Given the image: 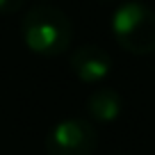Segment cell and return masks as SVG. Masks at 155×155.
Instances as JSON below:
<instances>
[{
    "instance_id": "cell-6",
    "label": "cell",
    "mask_w": 155,
    "mask_h": 155,
    "mask_svg": "<svg viewBox=\"0 0 155 155\" xmlns=\"http://www.w3.org/2000/svg\"><path fill=\"white\" fill-rule=\"evenodd\" d=\"M23 5H25V0H0V14H14V12H21Z\"/></svg>"
},
{
    "instance_id": "cell-8",
    "label": "cell",
    "mask_w": 155,
    "mask_h": 155,
    "mask_svg": "<svg viewBox=\"0 0 155 155\" xmlns=\"http://www.w3.org/2000/svg\"><path fill=\"white\" fill-rule=\"evenodd\" d=\"M119 155H123V153H119Z\"/></svg>"
},
{
    "instance_id": "cell-2",
    "label": "cell",
    "mask_w": 155,
    "mask_h": 155,
    "mask_svg": "<svg viewBox=\"0 0 155 155\" xmlns=\"http://www.w3.org/2000/svg\"><path fill=\"white\" fill-rule=\"evenodd\" d=\"M112 34L116 44L132 55L155 53V9L139 0L123 2L112 14Z\"/></svg>"
},
{
    "instance_id": "cell-7",
    "label": "cell",
    "mask_w": 155,
    "mask_h": 155,
    "mask_svg": "<svg viewBox=\"0 0 155 155\" xmlns=\"http://www.w3.org/2000/svg\"><path fill=\"white\" fill-rule=\"evenodd\" d=\"M103 2H107V0H103Z\"/></svg>"
},
{
    "instance_id": "cell-3",
    "label": "cell",
    "mask_w": 155,
    "mask_h": 155,
    "mask_svg": "<svg viewBox=\"0 0 155 155\" xmlns=\"http://www.w3.org/2000/svg\"><path fill=\"white\" fill-rule=\"evenodd\" d=\"M98 146V132L91 121L84 119H64L55 123L46 135L48 155H94Z\"/></svg>"
},
{
    "instance_id": "cell-5",
    "label": "cell",
    "mask_w": 155,
    "mask_h": 155,
    "mask_svg": "<svg viewBox=\"0 0 155 155\" xmlns=\"http://www.w3.org/2000/svg\"><path fill=\"white\" fill-rule=\"evenodd\" d=\"M123 101L119 91L112 87H101L87 98V112L91 116V121L96 123H112L121 114Z\"/></svg>"
},
{
    "instance_id": "cell-1",
    "label": "cell",
    "mask_w": 155,
    "mask_h": 155,
    "mask_svg": "<svg viewBox=\"0 0 155 155\" xmlns=\"http://www.w3.org/2000/svg\"><path fill=\"white\" fill-rule=\"evenodd\" d=\"M23 41L34 55L57 57L66 53L73 41L71 18L59 7L53 5H34L25 12L21 21Z\"/></svg>"
},
{
    "instance_id": "cell-4",
    "label": "cell",
    "mask_w": 155,
    "mask_h": 155,
    "mask_svg": "<svg viewBox=\"0 0 155 155\" xmlns=\"http://www.w3.org/2000/svg\"><path fill=\"white\" fill-rule=\"evenodd\" d=\"M71 68L82 82H101L112 71V57L105 48L94 44H84L73 50L71 55Z\"/></svg>"
}]
</instances>
